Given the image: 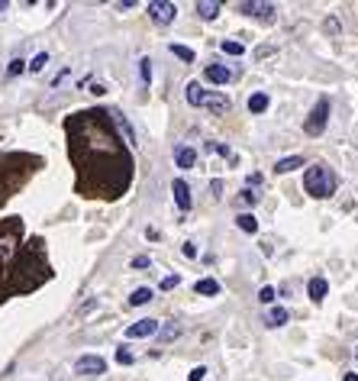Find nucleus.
<instances>
[{
	"mask_svg": "<svg viewBox=\"0 0 358 381\" xmlns=\"http://www.w3.org/2000/svg\"><path fill=\"white\" fill-rule=\"evenodd\" d=\"M342 378H346V381H358V375H352V371H348V375H342Z\"/></svg>",
	"mask_w": 358,
	"mask_h": 381,
	"instance_id": "obj_33",
	"label": "nucleus"
},
{
	"mask_svg": "<svg viewBox=\"0 0 358 381\" xmlns=\"http://www.w3.org/2000/svg\"><path fill=\"white\" fill-rule=\"evenodd\" d=\"M45 65H49V52H39L36 58L30 62V72H43Z\"/></svg>",
	"mask_w": 358,
	"mask_h": 381,
	"instance_id": "obj_23",
	"label": "nucleus"
},
{
	"mask_svg": "<svg viewBox=\"0 0 358 381\" xmlns=\"http://www.w3.org/2000/svg\"><path fill=\"white\" fill-rule=\"evenodd\" d=\"M116 362H120V365H133V352H129V349H116Z\"/></svg>",
	"mask_w": 358,
	"mask_h": 381,
	"instance_id": "obj_24",
	"label": "nucleus"
},
{
	"mask_svg": "<svg viewBox=\"0 0 358 381\" xmlns=\"http://www.w3.org/2000/svg\"><path fill=\"white\" fill-rule=\"evenodd\" d=\"M203 378H207V369H203V365H197V369L188 375V381H203Z\"/></svg>",
	"mask_w": 358,
	"mask_h": 381,
	"instance_id": "obj_28",
	"label": "nucleus"
},
{
	"mask_svg": "<svg viewBox=\"0 0 358 381\" xmlns=\"http://www.w3.org/2000/svg\"><path fill=\"white\" fill-rule=\"evenodd\" d=\"M336 171L329 168V165H313V168H306L304 175V188L310 197H320V201H326L336 194Z\"/></svg>",
	"mask_w": 358,
	"mask_h": 381,
	"instance_id": "obj_1",
	"label": "nucleus"
},
{
	"mask_svg": "<svg viewBox=\"0 0 358 381\" xmlns=\"http://www.w3.org/2000/svg\"><path fill=\"white\" fill-rule=\"evenodd\" d=\"M171 190H175V204H178V210H190V188H188V181L175 178Z\"/></svg>",
	"mask_w": 358,
	"mask_h": 381,
	"instance_id": "obj_8",
	"label": "nucleus"
},
{
	"mask_svg": "<svg viewBox=\"0 0 358 381\" xmlns=\"http://www.w3.org/2000/svg\"><path fill=\"white\" fill-rule=\"evenodd\" d=\"M23 68H26V62H23V58H13V62H10V68H7V74L13 78V74H20Z\"/></svg>",
	"mask_w": 358,
	"mask_h": 381,
	"instance_id": "obj_27",
	"label": "nucleus"
},
{
	"mask_svg": "<svg viewBox=\"0 0 358 381\" xmlns=\"http://www.w3.org/2000/svg\"><path fill=\"white\" fill-rule=\"evenodd\" d=\"M178 333H181V327H178V323H171V327H165V329H161V339L168 342V339H175Z\"/></svg>",
	"mask_w": 358,
	"mask_h": 381,
	"instance_id": "obj_25",
	"label": "nucleus"
},
{
	"mask_svg": "<svg viewBox=\"0 0 358 381\" xmlns=\"http://www.w3.org/2000/svg\"><path fill=\"white\" fill-rule=\"evenodd\" d=\"M148 17H152V23H158V26H168V23H175V17H178V7H175L171 0H152V3H148Z\"/></svg>",
	"mask_w": 358,
	"mask_h": 381,
	"instance_id": "obj_4",
	"label": "nucleus"
},
{
	"mask_svg": "<svg viewBox=\"0 0 358 381\" xmlns=\"http://www.w3.org/2000/svg\"><path fill=\"white\" fill-rule=\"evenodd\" d=\"M148 301H152V287H136L133 297H129V304H133V307H142V304H148Z\"/></svg>",
	"mask_w": 358,
	"mask_h": 381,
	"instance_id": "obj_15",
	"label": "nucleus"
},
{
	"mask_svg": "<svg viewBox=\"0 0 358 381\" xmlns=\"http://www.w3.org/2000/svg\"><path fill=\"white\" fill-rule=\"evenodd\" d=\"M197 13H201L203 20H216V17H220V3H216V0H201V3H197Z\"/></svg>",
	"mask_w": 358,
	"mask_h": 381,
	"instance_id": "obj_13",
	"label": "nucleus"
},
{
	"mask_svg": "<svg viewBox=\"0 0 358 381\" xmlns=\"http://www.w3.org/2000/svg\"><path fill=\"white\" fill-rule=\"evenodd\" d=\"M203 78H207L210 85H226V81L232 78V72H230V68H223V65H207Z\"/></svg>",
	"mask_w": 358,
	"mask_h": 381,
	"instance_id": "obj_9",
	"label": "nucleus"
},
{
	"mask_svg": "<svg viewBox=\"0 0 358 381\" xmlns=\"http://www.w3.org/2000/svg\"><path fill=\"white\" fill-rule=\"evenodd\" d=\"M326 291H329V281H326V278H310V285H306V294H310V301H313V304H320V301L326 297Z\"/></svg>",
	"mask_w": 358,
	"mask_h": 381,
	"instance_id": "obj_10",
	"label": "nucleus"
},
{
	"mask_svg": "<svg viewBox=\"0 0 358 381\" xmlns=\"http://www.w3.org/2000/svg\"><path fill=\"white\" fill-rule=\"evenodd\" d=\"M197 294H207V297L220 294V281H216V278H201V281H197Z\"/></svg>",
	"mask_w": 358,
	"mask_h": 381,
	"instance_id": "obj_14",
	"label": "nucleus"
},
{
	"mask_svg": "<svg viewBox=\"0 0 358 381\" xmlns=\"http://www.w3.org/2000/svg\"><path fill=\"white\" fill-rule=\"evenodd\" d=\"M171 52L178 55L181 62H194L197 55H194V49H188V45H171Z\"/></svg>",
	"mask_w": 358,
	"mask_h": 381,
	"instance_id": "obj_21",
	"label": "nucleus"
},
{
	"mask_svg": "<svg viewBox=\"0 0 358 381\" xmlns=\"http://www.w3.org/2000/svg\"><path fill=\"white\" fill-rule=\"evenodd\" d=\"M116 123H120V129H123V136H126L129 146H136V133H133V127H129V120L123 117V113H116Z\"/></svg>",
	"mask_w": 358,
	"mask_h": 381,
	"instance_id": "obj_19",
	"label": "nucleus"
},
{
	"mask_svg": "<svg viewBox=\"0 0 358 381\" xmlns=\"http://www.w3.org/2000/svg\"><path fill=\"white\" fill-rule=\"evenodd\" d=\"M0 10H7V3H3V0H0Z\"/></svg>",
	"mask_w": 358,
	"mask_h": 381,
	"instance_id": "obj_34",
	"label": "nucleus"
},
{
	"mask_svg": "<svg viewBox=\"0 0 358 381\" xmlns=\"http://www.w3.org/2000/svg\"><path fill=\"white\" fill-rule=\"evenodd\" d=\"M188 104L190 107H210V110H216V113H226V110H230V100H226V97L203 91L197 81H190L188 85Z\"/></svg>",
	"mask_w": 358,
	"mask_h": 381,
	"instance_id": "obj_2",
	"label": "nucleus"
},
{
	"mask_svg": "<svg viewBox=\"0 0 358 381\" xmlns=\"http://www.w3.org/2000/svg\"><path fill=\"white\" fill-rule=\"evenodd\" d=\"M139 78H142V87L152 85V62L148 58H139Z\"/></svg>",
	"mask_w": 358,
	"mask_h": 381,
	"instance_id": "obj_20",
	"label": "nucleus"
},
{
	"mask_svg": "<svg viewBox=\"0 0 358 381\" xmlns=\"http://www.w3.org/2000/svg\"><path fill=\"white\" fill-rule=\"evenodd\" d=\"M74 371H78V375H104L107 362L100 359V356H81V359L74 362Z\"/></svg>",
	"mask_w": 358,
	"mask_h": 381,
	"instance_id": "obj_5",
	"label": "nucleus"
},
{
	"mask_svg": "<svg viewBox=\"0 0 358 381\" xmlns=\"http://www.w3.org/2000/svg\"><path fill=\"white\" fill-rule=\"evenodd\" d=\"M194 162H197V152H194L190 146L175 149V165H178V168H194Z\"/></svg>",
	"mask_w": 358,
	"mask_h": 381,
	"instance_id": "obj_11",
	"label": "nucleus"
},
{
	"mask_svg": "<svg viewBox=\"0 0 358 381\" xmlns=\"http://www.w3.org/2000/svg\"><path fill=\"white\" fill-rule=\"evenodd\" d=\"M304 165V155H291V159H281L278 165H274V171L278 175H287V171H294V168H300Z\"/></svg>",
	"mask_w": 358,
	"mask_h": 381,
	"instance_id": "obj_12",
	"label": "nucleus"
},
{
	"mask_svg": "<svg viewBox=\"0 0 358 381\" xmlns=\"http://www.w3.org/2000/svg\"><path fill=\"white\" fill-rule=\"evenodd\" d=\"M181 252L188 255V259H197V246H194V243H184V249H181Z\"/></svg>",
	"mask_w": 358,
	"mask_h": 381,
	"instance_id": "obj_31",
	"label": "nucleus"
},
{
	"mask_svg": "<svg viewBox=\"0 0 358 381\" xmlns=\"http://www.w3.org/2000/svg\"><path fill=\"white\" fill-rule=\"evenodd\" d=\"M243 201H245V204H255V201H258V194H255V190H249V188H245V190H243Z\"/></svg>",
	"mask_w": 358,
	"mask_h": 381,
	"instance_id": "obj_32",
	"label": "nucleus"
},
{
	"mask_svg": "<svg viewBox=\"0 0 358 381\" xmlns=\"http://www.w3.org/2000/svg\"><path fill=\"white\" fill-rule=\"evenodd\" d=\"M249 110H252V113L268 110V94H252V97H249Z\"/></svg>",
	"mask_w": 358,
	"mask_h": 381,
	"instance_id": "obj_18",
	"label": "nucleus"
},
{
	"mask_svg": "<svg viewBox=\"0 0 358 381\" xmlns=\"http://www.w3.org/2000/svg\"><path fill=\"white\" fill-rule=\"evenodd\" d=\"M326 120H329V100H326V97H320V100H316V107H313V113H310V120L304 123L306 136H323Z\"/></svg>",
	"mask_w": 358,
	"mask_h": 381,
	"instance_id": "obj_3",
	"label": "nucleus"
},
{
	"mask_svg": "<svg viewBox=\"0 0 358 381\" xmlns=\"http://www.w3.org/2000/svg\"><path fill=\"white\" fill-rule=\"evenodd\" d=\"M148 255H136V259H133V268H148Z\"/></svg>",
	"mask_w": 358,
	"mask_h": 381,
	"instance_id": "obj_29",
	"label": "nucleus"
},
{
	"mask_svg": "<svg viewBox=\"0 0 358 381\" xmlns=\"http://www.w3.org/2000/svg\"><path fill=\"white\" fill-rule=\"evenodd\" d=\"M239 230H245V233H258V220H255L252 213H239Z\"/></svg>",
	"mask_w": 358,
	"mask_h": 381,
	"instance_id": "obj_16",
	"label": "nucleus"
},
{
	"mask_svg": "<svg viewBox=\"0 0 358 381\" xmlns=\"http://www.w3.org/2000/svg\"><path fill=\"white\" fill-rule=\"evenodd\" d=\"M223 52H226V55H243V52H245V45H243V43H236V39H226V43H223Z\"/></svg>",
	"mask_w": 358,
	"mask_h": 381,
	"instance_id": "obj_22",
	"label": "nucleus"
},
{
	"mask_svg": "<svg viewBox=\"0 0 358 381\" xmlns=\"http://www.w3.org/2000/svg\"><path fill=\"white\" fill-rule=\"evenodd\" d=\"M355 359H358V349H355Z\"/></svg>",
	"mask_w": 358,
	"mask_h": 381,
	"instance_id": "obj_35",
	"label": "nucleus"
},
{
	"mask_svg": "<svg viewBox=\"0 0 358 381\" xmlns=\"http://www.w3.org/2000/svg\"><path fill=\"white\" fill-rule=\"evenodd\" d=\"M265 323H268V327H284V323H287V310L284 307H274L271 314H268V320H265Z\"/></svg>",
	"mask_w": 358,
	"mask_h": 381,
	"instance_id": "obj_17",
	"label": "nucleus"
},
{
	"mask_svg": "<svg viewBox=\"0 0 358 381\" xmlns=\"http://www.w3.org/2000/svg\"><path fill=\"white\" fill-rule=\"evenodd\" d=\"M155 333H158V320H139V323L126 327L129 339H146V336H155Z\"/></svg>",
	"mask_w": 358,
	"mask_h": 381,
	"instance_id": "obj_7",
	"label": "nucleus"
},
{
	"mask_svg": "<svg viewBox=\"0 0 358 381\" xmlns=\"http://www.w3.org/2000/svg\"><path fill=\"white\" fill-rule=\"evenodd\" d=\"M258 301H262V304H271V301H274V287L265 285L262 291H258Z\"/></svg>",
	"mask_w": 358,
	"mask_h": 381,
	"instance_id": "obj_26",
	"label": "nucleus"
},
{
	"mask_svg": "<svg viewBox=\"0 0 358 381\" xmlns=\"http://www.w3.org/2000/svg\"><path fill=\"white\" fill-rule=\"evenodd\" d=\"M239 10L249 13V17H258V20H274V3H252V0H243Z\"/></svg>",
	"mask_w": 358,
	"mask_h": 381,
	"instance_id": "obj_6",
	"label": "nucleus"
},
{
	"mask_svg": "<svg viewBox=\"0 0 358 381\" xmlns=\"http://www.w3.org/2000/svg\"><path fill=\"white\" fill-rule=\"evenodd\" d=\"M178 281H181L178 275H168L165 281H161V287H165V291H171V287H178Z\"/></svg>",
	"mask_w": 358,
	"mask_h": 381,
	"instance_id": "obj_30",
	"label": "nucleus"
}]
</instances>
